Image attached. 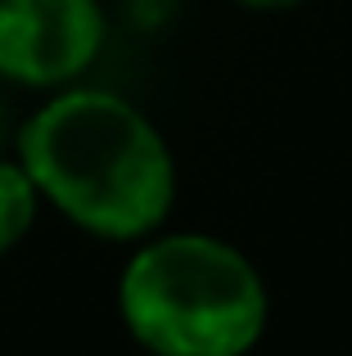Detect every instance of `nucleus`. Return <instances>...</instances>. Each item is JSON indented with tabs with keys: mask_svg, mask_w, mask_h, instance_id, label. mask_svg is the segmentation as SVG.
<instances>
[{
	"mask_svg": "<svg viewBox=\"0 0 352 356\" xmlns=\"http://www.w3.org/2000/svg\"><path fill=\"white\" fill-rule=\"evenodd\" d=\"M36 194L104 239H141L163 226L176 199L172 149L136 104L109 90L50 99L18 136Z\"/></svg>",
	"mask_w": 352,
	"mask_h": 356,
	"instance_id": "obj_1",
	"label": "nucleus"
},
{
	"mask_svg": "<svg viewBox=\"0 0 352 356\" xmlns=\"http://www.w3.org/2000/svg\"><path fill=\"white\" fill-rule=\"evenodd\" d=\"M0 127H5V118H0Z\"/></svg>",
	"mask_w": 352,
	"mask_h": 356,
	"instance_id": "obj_6",
	"label": "nucleus"
},
{
	"mask_svg": "<svg viewBox=\"0 0 352 356\" xmlns=\"http://www.w3.org/2000/svg\"><path fill=\"white\" fill-rule=\"evenodd\" d=\"M248 9H289V5H303V0H239Z\"/></svg>",
	"mask_w": 352,
	"mask_h": 356,
	"instance_id": "obj_5",
	"label": "nucleus"
},
{
	"mask_svg": "<svg viewBox=\"0 0 352 356\" xmlns=\"http://www.w3.org/2000/svg\"><path fill=\"white\" fill-rule=\"evenodd\" d=\"M36 217V185L23 172V163H0V252H9L32 230Z\"/></svg>",
	"mask_w": 352,
	"mask_h": 356,
	"instance_id": "obj_4",
	"label": "nucleus"
},
{
	"mask_svg": "<svg viewBox=\"0 0 352 356\" xmlns=\"http://www.w3.org/2000/svg\"><path fill=\"white\" fill-rule=\"evenodd\" d=\"M104 14L95 0H0V77L63 86L95 63Z\"/></svg>",
	"mask_w": 352,
	"mask_h": 356,
	"instance_id": "obj_3",
	"label": "nucleus"
},
{
	"mask_svg": "<svg viewBox=\"0 0 352 356\" xmlns=\"http://www.w3.org/2000/svg\"><path fill=\"white\" fill-rule=\"evenodd\" d=\"M122 321L163 356H239L266 330V289L253 261L212 235L150 239L118 284Z\"/></svg>",
	"mask_w": 352,
	"mask_h": 356,
	"instance_id": "obj_2",
	"label": "nucleus"
}]
</instances>
